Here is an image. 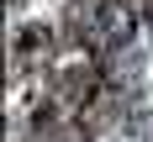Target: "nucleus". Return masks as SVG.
Instances as JSON below:
<instances>
[{
	"label": "nucleus",
	"instance_id": "obj_1",
	"mask_svg": "<svg viewBox=\"0 0 153 142\" xmlns=\"http://www.w3.org/2000/svg\"><path fill=\"white\" fill-rule=\"evenodd\" d=\"M137 32V5L132 0H106L95 11V42L100 47H127Z\"/></svg>",
	"mask_w": 153,
	"mask_h": 142
}]
</instances>
